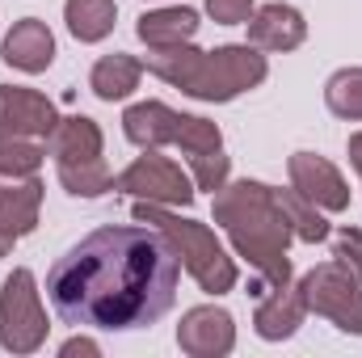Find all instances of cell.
Listing matches in <instances>:
<instances>
[{
    "mask_svg": "<svg viewBox=\"0 0 362 358\" xmlns=\"http://www.w3.org/2000/svg\"><path fill=\"white\" fill-rule=\"evenodd\" d=\"M303 316H308V308H303L299 287L282 282V287H274L270 295L257 304L253 329H257L262 342H286V337H295V329L303 325Z\"/></svg>",
    "mask_w": 362,
    "mask_h": 358,
    "instance_id": "cell-13",
    "label": "cell"
},
{
    "mask_svg": "<svg viewBox=\"0 0 362 358\" xmlns=\"http://www.w3.org/2000/svg\"><path fill=\"white\" fill-rule=\"evenodd\" d=\"M346 152H350V165L358 169V178H362V131L358 135H350V148H346Z\"/></svg>",
    "mask_w": 362,
    "mask_h": 358,
    "instance_id": "cell-29",
    "label": "cell"
},
{
    "mask_svg": "<svg viewBox=\"0 0 362 358\" xmlns=\"http://www.w3.org/2000/svg\"><path fill=\"white\" fill-rule=\"evenodd\" d=\"M177 127H181V114L169 110L165 101H139L122 114V131L135 148H165L177 139Z\"/></svg>",
    "mask_w": 362,
    "mask_h": 358,
    "instance_id": "cell-14",
    "label": "cell"
},
{
    "mask_svg": "<svg viewBox=\"0 0 362 358\" xmlns=\"http://www.w3.org/2000/svg\"><path fill=\"white\" fill-rule=\"evenodd\" d=\"M47 161L42 139H4L0 135V178H34Z\"/></svg>",
    "mask_w": 362,
    "mask_h": 358,
    "instance_id": "cell-23",
    "label": "cell"
},
{
    "mask_svg": "<svg viewBox=\"0 0 362 358\" xmlns=\"http://www.w3.org/2000/svg\"><path fill=\"white\" fill-rule=\"evenodd\" d=\"M38 207H42V181L34 178H0V228L13 236H30L38 228Z\"/></svg>",
    "mask_w": 362,
    "mask_h": 358,
    "instance_id": "cell-15",
    "label": "cell"
},
{
    "mask_svg": "<svg viewBox=\"0 0 362 358\" xmlns=\"http://www.w3.org/2000/svg\"><path fill=\"white\" fill-rule=\"evenodd\" d=\"M325 105H329L337 118L362 122V68H341V72H333L329 85H325Z\"/></svg>",
    "mask_w": 362,
    "mask_h": 358,
    "instance_id": "cell-22",
    "label": "cell"
},
{
    "mask_svg": "<svg viewBox=\"0 0 362 358\" xmlns=\"http://www.w3.org/2000/svg\"><path fill=\"white\" fill-rule=\"evenodd\" d=\"M173 144H177L185 156H202V152H219L223 148V135H219L215 122L194 118V114H181V127H177V139Z\"/></svg>",
    "mask_w": 362,
    "mask_h": 358,
    "instance_id": "cell-24",
    "label": "cell"
},
{
    "mask_svg": "<svg viewBox=\"0 0 362 358\" xmlns=\"http://www.w3.org/2000/svg\"><path fill=\"white\" fill-rule=\"evenodd\" d=\"M47 329L51 325H47L34 274L25 266L13 270L0 287V346L8 354H34L47 342Z\"/></svg>",
    "mask_w": 362,
    "mask_h": 358,
    "instance_id": "cell-6",
    "label": "cell"
},
{
    "mask_svg": "<svg viewBox=\"0 0 362 358\" xmlns=\"http://www.w3.org/2000/svg\"><path fill=\"white\" fill-rule=\"evenodd\" d=\"M189 165H194V181H198V190H219L228 173H232V161L223 156V148L219 152H202V156H189Z\"/></svg>",
    "mask_w": 362,
    "mask_h": 358,
    "instance_id": "cell-25",
    "label": "cell"
},
{
    "mask_svg": "<svg viewBox=\"0 0 362 358\" xmlns=\"http://www.w3.org/2000/svg\"><path fill=\"white\" fill-rule=\"evenodd\" d=\"M59 181H64V190L76 194V198H101V194L114 190V173L105 169L101 156L76 161V165H59Z\"/></svg>",
    "mask_w": 362,
    "mask_h": 358,
    "instance_id": "cell-21",
    "label": "cell"
},
{
    "mask_svg": "<svg viewBox=\"0 0 362 358\" xmlns=\"http://www.w3.org/2000/svg\"><path fill=\"white\" fill-rule=\"evenodd\" d=\"M177 346L189 358H223L236 346V321L223 308H189L177 325Z\"/></svg>",
    "mask_w": 362,
    "mask_h": 358,
    "instance_id": "cell-9",
    "label": "cell"
},
{
    "mask_svg": "<svg viewBox=\"0 0 362 358\" xmlns=\"http://www.w3.org/2000/svg\"><path fill=\"white\" fill-rule=\"evenodd\" d=\"M131 215H135L139 224L160 228V232L173 241V249L181 253V266L194 274V282H198L206 295H223V291L236 287V262L223 253V245L215 241L211 228H202V224H194V219H181V215H173L169 207L144 202V198L135 202Z\"/></svg>",
    "mask_w": 362,
    "mask_h": 358,
    "instance_id": "cell-4",
    "label": "cell"
},
{
    "mask_svg": "<svg viewBox=\"0 0 362 358\" xmlns=\"http://www.w3.org/2000/svg\"><path fill=\"white\" fill-rule=\"evenodd\" d=\"M114 190L131 194V198H144V202H160V207H189L194 202V185L181 173V165L160 156L156 148H148V156L127 165L114 178Z\"/></svg>",
    "mask_w": 362,
    "mask_h": 358,
    "instance_id": "cell-7",
    "label": "cell"
},
{
    "mask_svg": "<svg viewBox=\"0 0 362 358\" xmlns=\"http://www.w3.org/2000/svg\"><path fill=\"white\" fill-rule=\"evenodd\" d=\"M303 308L333 321L341 333H358L362 337V278L341 262H320L316 270L303 274L299 282Z\"/></svg>",
    "mask_w": 362,
    "mask_h": 358,
    "instance_id": "cell-5",
    "label": "cell"
},
{
    "mask_svg": "<svg viewBox=\"0 0 362 358\" xmlns=\"http://www.w3.org/2000/svg\"><path fill=\"white\" fill-rule=\"evenodd\" d=\"M215 224L228 232V241L236 245V253L257 270L270 287L291 282V258L286 245L295 236L278 190L266 181H223L215 190Z\"/></svg>",
    "mask_w": 362,
    "mask_h": 358,
    "instance_id": "cell-2",
    "label": "cell"
},
{
    "mask_svg": "<svg viewBox=\"0 0 362 358\" xmlns=\"http://www.w3.org/2000/svg\"><path fill=\"white\" fill-rule=\"evenodd\" d=\"M333 258L362 278V228H341L333 236Z\"/></svg>",
    "mask_w": 362,
    "mask_h": 358,
    "instance_id": "cell-26",
    "label": "cell"
},
{
    "mask_svg": "<svg viewBox=\"0 0 362 358\" xmlns=\"http://www.w3.org/2000/svg\"><path fill=\"white\" fill-rule=\"evenodd\" d=\"M181 253L160 228H97L47 270V299L76 329H152L177 299Z\"/></svg>",
    "mask_w": 362,
    "mask_h": 358,
    "instance_id": "cell-1",
    "label": "cell"
},
{
    "mask_svg": "<svg viewBox=\"0 0 362 358\" xmlns=\"http://www.w3.org/2000/svg\"><path fill=\"white\" fill-rule=\"evenodd\" d=\"M286 169H291V185H295L308 202H316L320 211H346V207H350V185H346V178H341L325 156H316V152H295Z\"/></svg>",
    "mask_w": 362,
    "mask_h": 358,
    "instance_id": "cell-10",
    "label": "cell"
},
{
    "mask_svg": "<svg viewBox=\"0 0 362 358\" xmlns=\"http://www.w3.org/2000/svg\"><path fill=\"white\" fill-rule=\"evenodd\" d=\"M278 202H282V211H286V219H291V228H295L299 241H308V245L329 241V219H325L320 207L308 202L295 185H291V190H278Z\"/></svg>",
    "mask_w": 362,
    "mask_h": 358,
    "instance_id": "cell-20",
    "label": "cell"
},
{
    "mask_svg": "<svg viewBox=\"0 0 362 358\" xmlns=\"http://www.w3.org/2000/svg\"><path fill=\"white\" fill-rule=\"evenodd\" d=\"M59 354H64V358H76V354H101V346H97V342H89V337H72V342H68V346H64Z\"/></svg>",
    "mask_w": 362,
    "mask_h": 358,
    "instance_id": "cell-28",
    "label": "cell"
},
{
    "mask_svg": "<svg viewBox=\"0 0 362 358\" xmlns=\"http://www.w3.org/2000/svg\"><path fill=\"white\" fill-rule=\"evenodd\" d=\"M0 59H4L8 68L30 72V76L47 72V68H51V59H55V38H51L47 21H38V17H21V21L4 34Z\"/></svg>",
    "mask_w": 362,
    "mask_h": 358,
    "instance_id": "cell-12",
    "label": "cell"
},
{
    "mask_svg": "<svg viewBox=\"0 0 362 358\" xmlns=\"http://www.w3.org/2000/svg\"><path fill=\"white\" fill-rule=\"evenodd\" d=\"M245 25H249V42H253L257 51H278V55L303 47V38H308V21H303V13L291 8V4H282V0L262 4Z\"/></svg>",
    "mask_w": 362,
    "mask_h": 358,
    "instance_id": "cell-11",
    "label": "cell"
},
{
    "mask_svg": "<svg viewBox=\"0 0 362 358\" xmlns=\"http://www.w3.org/2000/svg\"><path fill=\"white\" fill-rule=\"evenodd\" d=\"M206 13L219 25H245L253 17V0H206Z\"/></svg>",
    "mask_w": 362,
    "mask_h": 358,
    "instance_id": "cell-27",
    "label": "cell"
},
{
    "mask_svg": "<svg viewBox=\"0 0 362 358\" xmlns=\"http://www.w3.org/2000/svg\"><path fill=\"white\" fill-rule=\"evenodd\" d=\"M139 76H144V64L135 55H105L97 59L89 72V89L101 101H122L139 89Z\"/></svg>",
    "mask_w": 362,
    "mask_h": 358,
    "instance_id": "cell-18",
    "label": "cell"
},
{
    "mask_svg": "<svg viewBox=\"0 0 362 358\" xmlns=\"http://www.w3.org/2000/svg\"><path fill=\"white\" fill-rule=\"evenodd\" d=\"M135 34L152 51H173V47H185L198 34V13L194 8H156V13H144L135 21Z\"/></svg>",
    "mask_w": 362,
    "mask_h": 358,
    "instance_id": "cell-16",
    "label": "cell"
},
{
    "mask_svg": "<svg viewBox=\"0 0 362 358\" xmlns=\"http://www.w3.org/2000/svg\"><path fill=\"white\" fill-rule=\"evenodd\" d=\"M59 114L34 89L0 85V135L4 139H51Z\"/></svg>",
    "mask_w": 362,
    "mask_h": 358,
    "instance_id": "cell-8",
    "label": "cell"
},
{
    "mask_svg": "<svg viewBox=\"0 0 362 358\" xmlns=\"http://www.w3.org/2000/svg\"><path fill=\"white\" fill-rule=\"evenodd\" d=\"M55 165H76V161H93L101 156V127L85 118V114H72V118H59L51 139H47Z\"/></svg>",
    "mask_w": 362,
    "mask_h": 358,
    "instance_id": "cell-17",
    "label": "cell"
},
{
    "mask_svg": "<svg viewBox=\"0 0 362 358\" xmlns=\"http://www.w3.org/2000/svg\"><path fill=\"white\" fill-rule=\"evenodd\" d=\"M13 241H17V236H13L8 228H0V258H8V253H13Z\"/></svg>",
    "mask_w": 362,
    "mask_h": 358,
    "instance_id": "cell-30",
    "label": "cell"
},
{
    "mask_svg": "<svg viewBox=\"0 0 362 358\" xmlns=\"http://www.w3.org/2000/svg\"><path fill=\"white\" fill-rule=\"evenodd\" d=\"M144 68L152 76H160L165 85L198 97V101H232L240 93L257 89L270 76V64L253 42L219 47V51H194L185 42L173 51H152Z\"/></svg>",
    "mask_w": 362,
    "mask_h": 358,
    "instance_id": "cell-3",
    "label": "cell"
},
{
    "mask_svg": "<svg viewBox=\"0 0 362 358\" xmlns=\"http://www.w3.org/2000/svg\"><path fill=\"white\" fill-rule=\"evenodd\" d=\"M114 17H118L114 0H68L64 4V21L76 42H101L114 30Z\"/></svg>",
    "mask_w": 362,
    "mask_h": 358,
    "instance_id": "cell-19",
    "label": "cell"
}]
</instances>
